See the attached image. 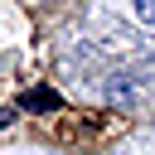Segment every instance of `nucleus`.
<instances>
[{"mask_svg": "<svg viewBox=\"0 0 155 155\" xmlns=\"http://www.w3.org/2000/svg\"><path fill=\"white\" fill-rule=\"evenodd\" d=\"M140 15H145V19H155V0H140Z\"/></svg>", "mask_w": 155, "mask_h": 155, "instance_id": "f257e3e1", "label": "nucleus"}]
</instances>
